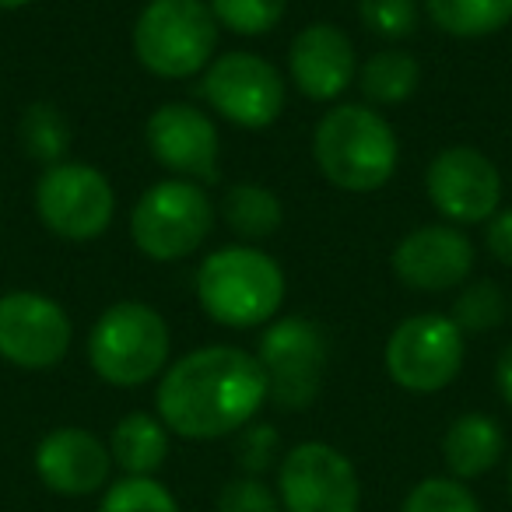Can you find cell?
<instances>
[{"mask_svg": "<svg viewBox=\"0 0 512 512\" xmlns=\"http://www.w3.org/2000/svg\"><path fill=\"white\" fill-rule=\"evenodd\" d=\"M214 221L218 207L204 186L169 176L137 197L130 211V239L155 264H176L204 246Z\"/></svg>", "mask_w": 512, "mask_h": 512, "instance_id": "6", "label": "cell"}, {"mask_svg": "<svg viewBox=\"0 0 512 512\" xmlns=\"http://www.w3.org/2000/svg\"><path fill=\"white\" fill-rule=\"evenodd\" d=\"M425 193L442 221L456 228L481 225L502 207V172L484 151L456 144L428 162Z\"/></svg>", "mask_w": 512, "mask_h": 512, "instance_id": "13", "label": "cell"}, {"mask_svg": "<svg viewBox=\"0 0 512 512\" xmlns=\"http://www.w3.org/2000/svg\"><path fill=\"white\" fill-rule=\"evenodd\" d=\"M502 456H505V428L491 414L467 411L449 421L446 435H442L446 474L463 484L491 474L502 463Z\"/></svg>", "mask_w": 512, "mask_h": 512, "instance_id": "18", "label": "cell"}, {"mask_svg": "<svg viewBox=\"0 0 512 512\" xmlns=\"http://www.w3.org/2000/svg\"><path fill=\"white\" fill-rule=\"evenodd\" d=\"M358 78L355 43L334 22H313L288 46V81L313 102H337Z\"/></svg>", "mask_w": 512, "mask_h": 512, "instance_id": "17", "label": "cell"}, {"mask_svg": "<svg viewBox=\"0 0 512 512\" xmlns=\"http://www.w3.org/2000/svg\"><path fill=\"white\" fill-rule=\"evenodd\" d=\"M313 158L330 186L344 193H376L400 165V141L379 109L341 102L313 130Z\"/></svg>", "mask_w": 512, "mask_h": 512, "instance_id": "3", "label": "cell"}, {"mask_svg": "<svg viewBox=\"0 0 512 512\" xmlns=\"http://www.w3.org/2000/svg\"><path fill=\"white\" fill-rule=\"evenodd\" d=\"M474 260V242L467 239L463 228L449 225V221L414 228L390 253L393 278L404 288L428 295L453 292V288L467 285L470 274H474Z\"/></svg>", "mask_w": 512, "mask_h": 512, "instance_id": "15", "label": "cell"}, {"mask_svg": "<svg viewBox=\"0 0 512 512\" xmlns=\"http://www.w3.org/2000/svg\"><path fill=\"white\" fill-rule=\"evenodd\" d=\"M358 88L372 106H400L421 85V64L407 50H379L358 67Z\"/></svg>", "mask_w": 512, "mask_h": 512, "instance_id": "22", "label": "cell"}, {"mask_svg": "<svg viewBox=\"0 0 512 512\" xmlns=\"http://www.w3.org/2000/svg\"><path fill=\"white\" fill-rule=\"evenodd\" d=\"M74 323L57 299L43 292L0 295V358L25 372H50L67 358Z\"/></svg>", "mask_w": 512, "mask_h": 512, "instance_id": "12", "label": "cell"}, {"mask_svg": "<svg viewBox=\"0 0 512 512\" xmlns=\"http://www.w3.org/2000/svg\"><path fill=\"white\" fill-rule=\"evenodd\" d=\"M144 144L151 158L169 176L190 183H214L218 179L221 137L214 120L190 102H165L144 123Z\"/></svg>", "mask_w": 512, "mask_h": 512, "instance_id": "14", "label": "cell"}, {"mask_svg": "<svg viewBox=\"0 0 512 512\" xmlns=\"http://www.w3.org/2000/svg\"><path fill=\"white\" fill-rule=\"evenodd\" d=\"M39 481L60 498H88L109 488L113 477V453L109 442L81 425H60L46 432L32 456Z\"/></svg>", "mask_w": 512, "mask_h": 512, "instance_id": "16", "label": "cell"}, {"mask_svg": "<svg viewBox=\"0 0 512 512\" xmlns=\"http://www.w3.org/2000/svg\"><path fill=\"white\" fill-rule=\"evenodd\" d=\"M425 15L453 39H484L512 25V0H425Z\"/></svg>", "mask_w": 512, "mask_h": 512, "instance_id": "21", "label": "cell"}, {"mask_svg": "<svg viewBox=\"0 0 512 512\" xmlns=\"http://www.w3.org/2000/svg\"><path fill=\"white\" fill-rule=\"evenodd\" d=\"M214 512H285V505L264 477L239 474L221 484Z\"/></svg>", "mask_w": 512, "mask_h": 512, "instance_id": "30", "label": "cell"}, {"mask_svg": "<svg viewBox=\"0 0 512 512\" xmlns=\"http://www.w3.org/2000/svg\"><path fill=\"white\" fill-rule=\"evenodd\" d=\"M32 204L46 232L67 242H92L116 218V190L102 169L88 162H57L36 179Z\"/></svg>", "mask_w": 512, "mask_h": 512, "instance_id": "9", "label": "cell"}, {"mask_svg": "<svg viewBox=\"0 0 512 512\" xmlns=\"http://www.w3.org/2000/svg\"><path fill=\"white\" fill-rule=\"evenodd\" d=\"M467 358V337L449 316L418 313L390 330L383 348L386 376L407 393H442L456 383Z\"/></svg>", "mask_w": 512, "mask_h": 512, "instance_id": "8", "label": "cell"}, {"mask_svg": "<svg viewBox=\"0 0 512 512\" xmlns=\"http://www.w3.org/2000/svg\"><path fill=\"white\" fill-rule=\"evenodd\" d=\"M278 491L285 512H358L362 477L348 453L320 439L292 446L278 463Z\"/></svg>", "mask_w": 512, "mask_h": 512, "instance_id": "11", "label": "cell"}, {"mask_svg": "<svg viewBox=\"0 0 512 512\" xmlns=\"http://www.w3.org/2000/svg\"><path fill=\"white\" fill-rule=\"evenodd\" d=\"M253 355L267 379V404L281 411H306L316 404L330 362L320 323L306 316H278L264 327Z\"/></svg>", "mask_w": 512, "mask_h": 512, "instance_id": "7", "label": "cell"}, {"mask_svg": "<svg viewBox=\"0 0 512 512\" xmlns=\"http://www.w3.org/2000/svg\"><path fill=\"white\" fill-rule=\"evenodd\" d=\"M172 432L158 414L130 411L109 432V453L113 467L123 470V477H155L169 460Z\"/></svg>", "mask_w": 512, "mask_h": 512, "instance_id": "19", "label": "cell"}, {"mask_svg": "<svg viewBox=\"0 0 512 512\" xmlns=\"http://www.w3.org/2000/svg\"><path fill=\"white\" fill-rule=\"evenodd\" d=\"M207 4L221 29L249 39L274 32L288 11V0H207Z\"/></svg>", "mask_w": 512, "mask_h": 512, "instance_id": "26", "label": "cell"}, {"mask_svg": "<svg viewBox=\"0 0 512 512\" xmlns=\"http://www.w3.org/2000/svg\"><path fill=\"white\" fill-rule=\"evenodd\" d=\"M204 102L242 130H267L281 120L288 102L285 74L260 53L228 50L207 64L200 74Z\"/></svg>", "mask_w": 512, "mask_h": 512, "instance_id": "10", "label": "cell"}, {"mask_svg": "<svg viewBox=\"0 0 512 512\" xmlns=\"http://www.w3.org/2000/svg\"><path fill=\"white\" fill-rule=\"evenodd\" d=\"M400 512H484L477 495L449 474H435L407 491Z\"/></svg>", "mask_w": 512, "mask_h": 512, "instance_id": "27", "label": "cell"}, {"mask_svg": "<svg viewBox=\"0 0 512 512\" xmlns=\"http://www.w3.org/2000/svg\"><path fill=\"white\" fill-rule=\"evenodd\" d=\"M218 214H221V221L246 242L271 239V235L285 225V204H281L278 193L264 183H232L225 190V197H221Z\"/></svg>", "mask_w": 512, "mask_h": 512, "instance_id": "20", "label": "cell"}, {"mask_svg": "<svg viewBox=\"0 0 512 512\" xmlns=\"http://www.w3.org/2000/svg\"><path fill=\"white\" fill-rule=\"evenodd\" d=\"M193 292L207 316L228 330H256L278 320L288 295L281 264L249 242L211 249L200 260Z\"/></svg>", "mask_w": 512, "mask_h": 512, "instance_id": "2", "label": "cell"}, {"mask_svg": "<svg viewBox=\"0 0 512 512\" xmlns=\"http://www.w3.org/2000/svg\"><path fill=\"white\" fill-rule=\"evenodd\" d=\"M509 491H512V467H509Z\"/></svg>", "mask_w": 512, "mask_h": 512, "instance_id": "34", "label": "cell"}, {"mask_svg": "<svg viewBox=\"0 0 512 512\" xmlns=\"http://www.w3.org/2000/svg\"><path fill=\"white\" fill-rule=\"evenodd\" d=\"M358 18L379 39H407L418 32L421 4L418 0H358Z\"/></svg>", "mask_w": 512, "mask_h": 512, "instance_id": "28", "label": "cell"}, {"mask_svg": "<svg viewBox=\"0 0 512 512\" xmlns=\"http://www.w3.org/2000/svg\"><path fill=\"white\" fill-rule=\"evenodd\" d=\"M25 4H32V0H0V8L4 11H18V8H25Z\"/></svg>", "mask_w": 512, "mask_h": 512, "instance_id": "33", "label": "cell"}, {"mask_svg": "<svg viewBox=\"0 0 512 512\" xmlns=\"http://www.w3.org/2000/svg\"><path fill=\"white\" fill-rule=\"evenodd\" d=\"M85 355L92 372L116 390L162 379L172 358V330L155 306L141 299H123L102 309L88 330Z\"/></svg>", "mask_w": 512, "mask_h": 512, "instance_id": "4", "label": "cell"}, {"mask_svg": "<svg viewBox=\"0 0 512 512\" xmlns=\"http://www.w3.org/2000/svg\"><path fill=\"white\" fill-rule=\"evenodd\" d=\"M505 316H509V302H505V292L488 278H477V281H467L463 292L456 295L453 302V313L449 320L467 334H488V330L502 327Z\"/></svg>", "mask_w": 512, "mask_h": 512, "instance_id": "24", "label": "cell"}, {"mask_svg": "<svg viewBox=\"0 0 512 512\" xmlns=\"http://www.w3.org/2000/svg\"><path fill=\"white\" fill-rule=\"evenodd\" d=\"M484 246L502 267H512V207H498L484 221Z\"/></svg>", "mask_w": 512, "mask_h": 512, "instance_id": "31", "label": "cell"}, {"mask_svg": "<svg viewBox=\"0 0 512 512\" xmlns=\"http://www.w3.org/2000/svg\"><path fill=\"white\" fill-rule=\"evenodd\" d=\"M99 512H179V502L158 477H120L102 491Z\"/></svg>", "mask_w": 512, "mask_h": 512, "instance_id": "25", "label": "cell"}, {"mask_svg": "<svg viewBox=\"0 0 512 512\" xmlns=\"http://www.w3.org/2000/svg\"><path fill=\"white\" fill-rule=\"evenodd\" d=\"M267 404V379L253 351L207 344L169 362L155 390V414L172 435L214 442L253 425Z\"/></svg>", "mask_w": 512, "mask_h": 512, "instance_id": "1", "label": "cell"}, {"mask_svg": "<svg viewBox=\"0 0 512 512\" xmlns=\"http://www.w3.org/2000/svg\"><path fill=\"white\" fill-rule=\"evenodd\" d=\"M221 25L207 0H148L130 32L137 64L162 81L197 78L218 53Z\"/></svg>", "mask_w": 512, "mask_h": 512, "instance_id": "5", "label": "cell"}, {"mask_svg": "<svg viewBox=\"0 0 512 512\" xmlns=\"http://www.w3.org/2000/svg\"><path fill=\"white\" fill-rule=\"evenodd\" d=\"M71 141H74V130L71 120L64 116V109L53 106V102H32V106H25L22 120H18V144H22L25 158L50 169L57 162H67Z\"/></svg>", "mask_w": 512, "mask_h": 512, "instance_id": "23", "label": "cell"}, {"mask_svg": "<svg viewBox=\"0 0 512 512\" xmlns=\"http://www.w3.org/2000/svg\"><path fill=\"white\" fill-rule=\"evenodd\" d=\"M495 386H498V397L512 407V341L498 351V362H495Z\"/></svg>", "mask_w": 512, "mask_h": 512, "instance_id": "32", "label": "cell"}, {"mask_svg": "<svg viewBox=\"0 0 512 512\" xmlns=\"http://www.w3.org/2000/svg\"><path fill=\"white\" fill-rule=\"evenodd\" d=\"M235 456H239L242 474L249 477H264L271 467L281 463V435L274 425L267 421H253L239 432V442H235Z\"/></svg>", "mask_w": 512, "mask_h": 512, "instance_id": "29", "label": "cell"}]
</instances>
